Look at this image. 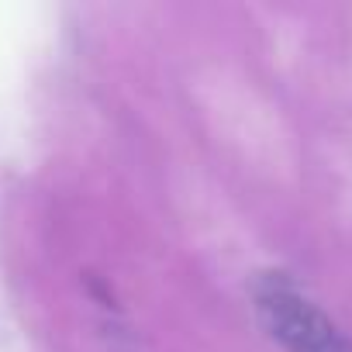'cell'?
Segmentation results:
<instances>
[{"label":"cell","mask_w":352,"mask_h":352,"mask_svg":"<svg viewBox=\"0 0 352 352\" xmlns=\"http://www.w3.org/2000/svg\"><path fill=\"white\" fill-rule=\"evenodd\" d=\"M252 300L259 321L287 352H352V338L287 273H259Z\"/></svg>","instance_id":"obj_1"}]
</instances>
